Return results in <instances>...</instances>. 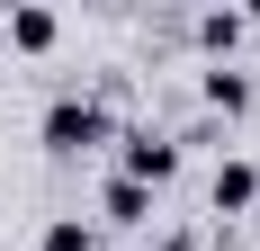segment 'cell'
Instances as JSON below:
<instances>
[{
  "label": "cell",
  "mask_w": 260,
  "mask_h": 251,
  "mask_svg": "<svg viewBox=\"0 0 260 251\" xmlns=\"http://www.w3.org/2000/svg\"><path fill=\"white\" fill-rule=\"evenodd\" d=\"M99 215H108V225H153V189H135V179L108 171L99 179Z\"/></svg>",
  "instance_id": "obj_6"
},
{
  "label": "cell",
  "mask_w": 260,
  "mask_h": 251,
  "mask_svg": "<svg viewBox=\"0 0 260 251\" xmlns=\"http://www.w3.org/2000/svg\"><path fill=\"white\" fill-rule=\"evenodd\" d=\"M54 36H63V18H54V9H0V45H18V54H45Z\"/></svg>",
  "instance_id": "obj_5"
},
{
  "label": "cell",
  "mask_w": 260,
  "mask_h": 251,
  "mask_svg": "<svg viewBox=\"0 0 260 251\" xmlns=\"http://www.w3.org/2000/svg\"><path fill=\"white\" fill-rule=\"evenodd\" d=\"M234 36H242V18H234V9H207V18H198V45L234 54Z\"/></svg>",
  "instance_id": "obj_8"
},
{
  "label": "cell",
  "mask_w": 260,
  "mask_h": 251,
  "mask_svg": "<svg viewBox=\"0 0 260 251\" xmlns=\"http://www.w3.org/2000/svg\"><path fill=\"white\" fill-rule=\"evenodd\" d=\"M45 251H99L90 215H54V225H45Z\"/></svg>",
  "instance_id": "obj_7"
},
{
  "label": "cell",
  "mask_w": 260,
  "mask_h": 251,
  "mask_svg": "<svg viewBox=\"0 0 260 251\" xmlns=\"http://www.w3.org/2000/svg\"><path fill=\"white\" fill-rule=\"evenodd\" d=\"M36 135H45V152H90V144H108V108L90 90H54Z\"/></svg>",
  "instance_id": "obj_1"
},
{
  "label": "cell",
  "mask_w": 260,
  "mask_h": 251,
  "mask_svg": "<svg viewBox=\"0 0 260 251\" xmlns=\"http://www.w3.org/2000/svg\"><path fill=\"white\" fill-rule=\"evenodd\" d=\"M207 206H215V215H242V206H260V171H251V162H215Z\"/></svg>",
  "instance_id": "obj_4"
},
{
  "label": "cell",
  "mask_w": 260,
  "mask_h": 251,
  "mask_svg": "<svg viewBox=\"0 0 260 251\" xmlns=\"http://www.w3.org/2000/svg\"><path fill=\"white\" fill-rule=\"evenodd\" d=\"M0 90H9V81H0Z\"/></svg>",
  "instance_id": "obj_9"
},
{
  "label": "cell",
  "mask_w": 260,
  "mask_h": 251,
  "mask_svg": "<svg viewBox=\"0 0 260 251\" xmlns=\"http://www.w3.org/2000/svg\"><path fill=\"white\" fill-rule=\"evenodd\" d=\"M198 99H207L215 117H242V108L260 99V81L242 72V63H207V81H198Z\"/></svg>",
  "instance_id": "obj_3"
},
{
  "label": "cell",
  "mask_w": 260,
  "mask_h": 251,
  "mask_svg": "<svg viewBox=\"0 0 260 251\" xmlns=\"http://www.w3.org/2000/svg\"><path fill=\"white\" fill-rule=\"evenodd\" d=\"M180 171V135H161V125H135L126 152H117V179H135V189H161V179Z\"/></svg>",
  "instance_id": "obj_2"
}]
</instances>
